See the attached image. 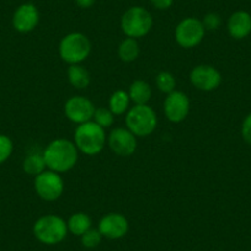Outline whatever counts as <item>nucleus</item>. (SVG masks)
<instances>
[{
  "label": "nucleus",
  "mask_w": 251,
  "mask_h": 251,
  "mask_svg": "<svg viewBox=\"0 0 251 251\" xmlns=\"http://www.w3.org/2000/svg\"><path fill=\"white\" fill-rule=\"evenodd\" d=\"M81 238V244H83L84 248L86 249H95L96 246L100 245L101 240H102L103 236L101 235V233L99 231V229H89L85 234L80 236Z\"/></svg>",
  "instance_id": "24"
},
{
  "label": "nucleus",
  "mask_w": 251,
  "mask_h": 251,
  "mask_svg": "<svg viewBox=\"0 0 251 251\" xmlns=\"http://www.w3.org/2000/svg\"><path fill=\"white\" fill-rule=\"evenodd\" d=\"M153 27V16L142 6H133L126 11L121 18V28L127 37H144Z\"/></svg>",
  "instance_id": "6"
},
{
  "label": "nucleus",
  "mask_w": 251,
  "mask_h": 251,
  "mask_svg": "<svg viewBox=\"0 0 251 251\" xmlns=\"http://www.w3.org/2000/svg\"><path fill=\"white\" fill-rule=\"evenodd\" d=\"M228 32L234 40H244L251 33V15L239 10L231 14L228 20Z\"/></svg>",
  "instance_id": "15"
},
{
  "label": "nucleus",
  "mask_w": 251,
  "mask_h": 251,
  "mask_svg": "<svg viewBox=\"0 0 251 251\" xmlns=\"http://www.w3.org/2000/svg\"><path fill=\"white\" fill-rule=\"evenodd\" d=\"M75 1L80 8L88 9V8H91V6L95 4L96 0H75Z\"/></svg>",
  "instance_id": "29"
},
{
  "label": "nucleus",
  "mask_w": 251,
  "mask_h": 251,
  "mask_svg": "<svg viewBox=\"0 0 251 251\" xmlns=\"http://www.w3.org/2000/svg\"><path fill=\"white\" fill-rule=\"evenodd\" d=\"M35 191L43 201L52 202L59 199L64 192V180L60 174L46 169L40 175L35 176Z\"/></svg>",
  "instance_id": "7"
},
{
  "label": "nucleus",
  "mask_w": 251,
  "mask_h": 251,
  "mask_svg": "<svg viewBox=\"0 0 251 251\" xmlns=\"http://www.w3.org/2000/svg\"><path fill=\"white\" fill-rule=\"evenodd\" d=\"M151 3L153 4L154 8L159 9V10H166L173 5L174 0H151Z\"/></svg>",
  "instance_id": "28"
},
{
  "label": "nucleus",
  "mask_w": 251,
  "mask_h": 251,
  "mask_svg": "<svg viewBox=\"0 0 251 251\" xmlns=\"http://www.w3.org/2000/svg\"><path fill=\"white\" fill-rule=\"evenodd\" d=\"M107 144L111 151L118 156L127 158L137 151V137L127 127H118L111 131L107 137Z\"/></svg>",
  "instance_id": "11"
},
{
  "label": "nucleus",
  "mask_w": 251,
  "mask_h": 251,
  "mask_svg": "<svg viewBox=\"0 0 251 251\" xmlns=\"http://www.w3.org/2000/svg\"><path fill=\"white\" fill-rule=\"evenodd\" d=\"M73 142L80 153L94 156L103 151L107 143V136L102 127H100L94 121H89L78 125L74 132Z\"/></svg>",
  "instance_id": "2"
},
{
  "label": "nucleus",
  "mask_w": 251,
  "mask_h": 251,
  "mask_svg": "<svg viewBox=\"0 0 251 251\" xmlns=\"http://www.w3.org/2000/svg\"><path fill=\"white\" fill-rule=\"evenodd\" d=\"M206 28L201 20L196 18H186L178 23L175 28V40L182 48H194L202 42Z\"/></svg>",
  "instance_id": "8"
},
{
  "label": "nucleus",
  "mask_w": 251,
  "mask_h": 251,
  "mask_svg": "<svg viewBox=\"0 0 251 251\" xmlns=\"http://www.w3.org/2000/svg\"><path fill=\"white\" fill-rule=\"evenodd\" d=\"M23 169L27 175H40L42 171H45L47 169L45 158H43V153L32 151V153L27 154L23 161Z\"/></svg>",
  "instance_id": "21"
},
{
  "label": "nucleus",
  "mask_w": 251,
  "mask_h": 251,
  "mask_svg": "<svg viewBox=\"0 0 251 251\" xmlns=\"http://www.w3.org/2000/svg\"><path fill=\"white\" fill-rule=\"evenodd\" d=\"M241 137L246 143L251 146V112L244 118L241 123Z\"/></svg>",
  "instance_id": "27"
},
{
  "label": "nucleus",
  "mask_w": 251,
  "mask_h": 251,
  "mask_svg": "<svg viewBox=\"0 0 251 251\" xmlns=\"http://www.w3.org/2000/svg\"><path fill=\"white\" fill-rule=\"evenodd\" d=\"M129 103H131V99H129L128 91L126 90H116L112 93L108 100V108L113 112L115 116L123 115L127 113L129 110Z\"/></svg>",
  "instance_id": "20"
},
{
  "label": "nucleus",
  "mask_w": 251,
  "mask_h": 251,
  "mask_svg": "<svg viewBox=\"0 0 251 251\" xmlns=\"http://www.w3.org/2000/svg\"><path fill=\"white\" fill-rule=\"evenodd\" d=\"M155 85L161 93L164 94H170L175 90V86H176V79L170 72H166L163 71L160 73L156 74L155 76Z\"/></svg>",
  "instance_id": "22"
},
{
  "label": "nucleus",
  "mask_w": 251,
  "mask_h": 251,
  "mask_svg": "<svg viewBox=\"0 0 251 251\" xmlns=\"http://www.w3.org/2000/svg\"><path fill=\"white\" fill-rule=\"evenodd\" d=\"M14 151V144L10 137L0 134V165L5 163L11 156Z\"/></svg>",
  "instance_id": "25"
},
{
  "label": "nucleus",
  "mask_w": 251,
  "mask_h": 251,
  "mask_svg": "<svg viewBox=\"0 0 251 251\" xmlns=\"http://www.w3.org/2000/svg\"><path fill=\"white\" fill-rule=\"evenodd\" d=\"M59 57L63 62L72 64H81L91 53V42L84 33L72 32L60 40L58 47Z\"/></svg>",
  "instance_id": "4"
},
{
  "label": "nucleus",
  "mask_w": 251,
  "mask_h": 251,
  "mask_svg": "<svg viewBox=\"0 0 251 251\" xmlns=\"http://www.w3.org/2000/svg\"><path fill=\"white\" fill-rule=\"evenodd\" d=\"M99 231L103 238L111 239V240H116V239H121L128 233L129 223L128 219L126 218L123 214L121 213H107L100 219L98 226Z\"/></svg>",
  "instance_id": "13"
},
{
  "label": "nucleus",
  "mask_w": 251,
  "mask_h": 251,
  "mask_svg": "<svg viewBox=\"0 0 251 251\" xmlns=\"http://www.w3.org/2000/svg\"><path fill=\"white\" fill-rule=\"evenodd\" d=\"M40 21V13L33 4H23L13 15V26L18 32L28 33L35 30Z\"/></svg>",
  "instance_id": "14"
},
{
  "label": "nucleus",
  "mask_w": 251,
  "mask_h": 251,
  "mask_svg": "<svg viewBox=\"0 0 251 251\" xmlns=\"http://www.w3.org/2000/svg\"><path fill=\"white\" fill-rule=\"evenodd\" d=\"M93 121L103 129L110 128L115 122V115L108 107H98L94 112Z\"/></svg>",
  "instance_id": "23"
},
{
  "label": "nucleus",
  "mask_w": 251,
  "mask_h": 251,
  "mask_svg": "<svg viewBox=\"0 0 251 251\" xmlns=\"http://www.w3.org/2000/svg\"><path fill=\"white\" fill-rule=\"evenodd\" d=\"M192 86L201 91H213L222 83V74L216 67L209 64H199L190 73Z\"/></svg>",
  "instance_id": "10"
},
{
  "label": "nucleus",
  "mask_w": 251,
  "mask_h": 251,
  "mask_svg": "<svg viewBox=\"0 0 251 251\" xmlns=\"http://www.w3.org/2000/svg\"><path fill=\"white\" fill-rule=\"evenodd\" d=\"M33 235L40 243L55 245L62 243L68 234V226L62 217L57 214H45L33 224Z\"/></svg>",
  "instance_id": "3"
},
{
  "label": "nucleus",
  "mask_w": 251,
  "mask_h": 251,
  "mask_svg": "<svg viewBox=\"0 0 251 251\" xmlns=\"http://www.w3.org/2000/svg\"><path fill=\"white\" fill-rule=\"evenodd\" d=\"M118 57L122 62L125 63H132L139 57V53H141V50H139L138 41L136 38L131 37H126L122 42L118 46Z\"/></svg>",
  "instance_id": "19"
},
{
  "label": "nucleus",
  "mask_w": 251,
  "mask_h": 251,
  "mask_svg": "<svg viewBox=\"0 0 251 251\" xmlns=\"http://www.w3.org/2000/svg\"><path fill=\"white\" fill-rule=\"evenodd\" d=\"M42 153L47 169L58 174L72 170L79 159V151L74 142L64 138L52 141Z\"/></svg>",
  "instance_id": "1"
},
{
  "label": "nucleus",
  "mask_w": 251,
  "mask_h": 251,
  "mask_svg": "<svg viewBox=\"0 0 251 251\" xmlns=\"http://www.w3.org/2000/svg\"><path fill=\"white\" fill-rule=\"evenodd\" d=\"M67 226H68L69 233L75 236H81L89 229H91L93 221H91L90 216L86 214L85 212H76V213H73L69 217Z\"/></svg>",
  "instance_id": "18"
},
{
  "label": "nucleus",
  "mask_w": 251,
  "mask_h": 251,
  "mask_svg": "<svg viewBox=\"0 0 251 251\" xmlns=\"http://www.w3.org/2000/svg\"><path fill=\"white\" fill-rule=\"evenodd\" d=\"M67 78L69 84L78 90H84L90 85V73L81 64H72L67 71Z\"/></svg>",
  "instance_id": "16"
},
{
  "label": "nucleus",
  "mask_w": 251,
  "mask_h": 251,
  "mask_svg": "<svg viewBox=\"0 0 251 251\" xmlns=\"http://www.w3.org/2000/svg\"><path fill=\"white\" fill-rule=\"evenodd\" d=\"M151 94V85L144 80H134L128 89L129 99L134 105H148Z\"/></svg>",
  "instance_id": "17"
},
{
  "label": "nucleus",
  "mask_w": 251,
  "mask_h": 251,
  "mask_svg": "<svg viewBox=\"0 0 251 251\" xmlns=\"http://www.w3.org/2000/svg\"><path fill=\"white\" fill-rule=\"evenodd\" d=\"M190 99L185 93L174 90L168 94L164 101V113L165 117L173 123H180L186 120L190 112Z\"/></svg>",
  "instance_id": "12"
},
{
  "label": "nucleus",
  "mask_w": 251,
  "mask_h": 251,
  "mask_svg": "<svg viewBox=\"0 0 251 251\" xmlns=\"http://www.w3.org/2000/svg\"><path fill=\"white\" fill-rule=\"evenodd\" d=\"M96 107L93 101L85 96H72L64 103V115L71 122L81 125V123L93 121L94 112Z\"/></svg>",
  "instance_id": "9"
},
{
  "label": "nucleus",
  "mask_w": 251,
  "mask_h": 251,
  "mask_svg": "<svg viewBox=\"0 0 251 251\" xmlns=\"http://www.w3.org/2000/svg\"><path fill=\"white\" fill-rule=\"evenodd\" d=\"M158 116L148 105H134L126 113V127L137 137H148L155 131Z\"/></svg>",
  "instance_id": "5"
},
{
  "label": "nucleus",
  "mask_w": 251,
  "mask_h": 251,
  "mask_svg": "<svg viewBox=\"0 0 251 251\" xmlns=\"http://www.w3.org/2000/svg\"><path fill=\"white\" fill-rule=\"evenodd\" d=\"M206 31H216L221 27L222 19L217 13H208L202 20Z\"/></svg>",
  "instance_id": "26"
}]
</instances>
